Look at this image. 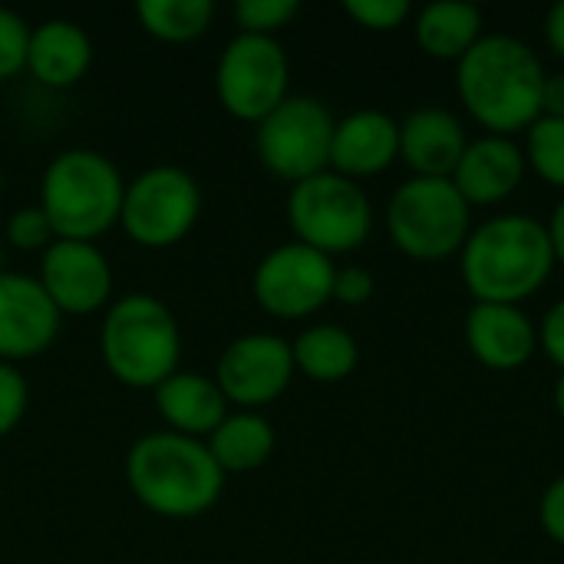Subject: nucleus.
Masks as SVG:
<instances>
[{
	"label": "nucleus",
	"mask_w": 564,
	"mask_h": 564,
	"mask_svg": "<svg viewBox=\"0 0 564 564\" xmlns=\"http://www.w3.org/2000/svg\"><path fill=\"white\" fill-rule=\"evenodd\" d=\"M545 69L539 53L509 33H486L456 63V96L486 135L525 132L542 116Z\"/></svg>",
	"instance_id": "nucleus-1"
},
{
	"label": "nucleus",
	"mask_w": 564,
	"mask_h": 564,
	"mask_svg": "<svg viewBox=\"0 0 564 564\" xmlns=\"http://www.w3.org/2000/svg\"><path fill=\"white\" fill-rule=\"evenodd\" d=\"M215 93L228 116L261 122L291 96V59L278 36L235 33L215 66Z\"/></svg>",
	"instance_id": "nucleus-9"
},
{
	"label": "nucleus",
	"mask_w": 564,
	"mask_h": 564,
	"mask_svg": "<svg viewBox=\"0 0 564 564\" xmlns=\"http://www.w3.org/2000/svg\"><path fill=\"white\" fill-rule=\"evenodd\" d=\"M288 225L294 231V241L327 258L350 254L364 248L373 231V205L354 178L327 169L291 185Z\"/></svg>",
	"instance_id": "nucleus-7"
},
{
	"label": "nucleus",
	"mask_w": 564,
	"mask_h": 564,
	"mask_svg": "<svg viewBox=\"0 0 564 564\" xmlns=\"http://www.w3.org/2000/svg\"><path fill=\"white\" fill-rule=\"evenodd\" d=\"M3 264H7V248H3V241H0V274H3V271H7V268H3Z\"/></svg>",
	"instance_id": "nucleus-38"
},
{
	"label": "nucleus",
	"mask_w": 564,
	"mask_h": 564,
	"mask_svg": "<svg viewBox=\"0 0 564 564\" xmlns=\"http://www.w3.org/2000/svg\"><path fill=\"white\" fill-rule=\"evenodd\" d=\"M93 66V40L89 33L63 17L43 20L30 30L26 69L46 89L76 86Z\"/></svg>",
	"instance_id": "nucleus-19"
},
{
	"label": "nucleus",
	"mask_w": 564,
	"mask_h": 564,
	"mask_svg": "<svg viewBox=\"0 0 564 564\" xmlns=\"http://www.w3.org/2000/svg\"><path fill=\"white\" fill-rule=\"evenodd\" d=\"M344 13L370 33H390L410 20V3L406 0H347Z\"/></svg>",
	"instance_id": "nucleus-29"
},
{
	"label": "nucleus",
	"mask_w": 564,
	"mask_h": 564,
	"mask_svg": "<svg viewBox=\"0 0 564 564\" xmlns=\"http://www.w3.org/2000/svg\"><path fill=\"white\" fill-rule=\"evenodd\" d=\"M3 238H7V245H13L17 251H46V248L56 241V235H53L46 215L40 212V205L17 208V212L7 218Z\"/></svg>",
	"instance_id": "nucleus-28"
},
{
	"label": "nucleus",
	"mask_w": 564,
	"mask_h": 564,
	"mask_svg": "<svg viewBox=\"0 0 564 564\" xmlns=\"http://www.w3.org/2000/svg\"><path fill=\"white\" fill-rule=\"evenodd\" d=\"M334 258L301 241H288L258 261L251 274V294L264 314L278 321H301L334 301Z\"/></svg>",
	"instance_id": "nucleus-11"
},
{
	"label": "nucleus",
	"mask_w": 564,
	"mask_h": 564,
	"mask_svg": "<svg viewBox=\"0 0 564 564\" xmlns=\"http://www.w3.org/2000/svg\"><path fill=\"white\" fill-rule=\"evenodd\" d=\"M373 291H377V281L367 268H360V264L337 268V274H334V301L337 304L360 307L373 297Z\"/></svg>",
	"instance_id": "nucleus-31"
},
{
	"label": "nucleus",
	"mask_w": 564,
	"mask_h": 564,
	"mask_svg": "<svg viewBox=\"0 0 564 564\" xmlns=\"http://www.w3.org/2000/svg\"><path fill=\"white\" fill-rule=\"evenodd\" d=\"M337 119L314 96H288L271 116L258 122L254 149L261 165L291 185L330 169V142Z\"/></svg>",
	"instance_id": "nucleus-10"
},
{
	"label": "nucleus",
	"mask_w": 564,
	"mask_h": 564,
	"mask_svg": "<svg viewBox=\"0 0 564 564\" xmlns=\"http://www.w3.org/2000/svg\"><path fill=\"white\" fill-rule=\"evenodd\" d=\"M30 23L10 10L0 7V83L13 79L26 69V46H30Z\"/></svg>",
	"instance_id": "nucleus-27"
},
{
	"label": "nucleus",
	"mask_w": 564,
	"mask_h": 564,
	"mask_svg": "<svg viewBox=\"0 0 564 564\" xmlns=\"http://www.w3.org/2000/svg\"><path fill=\"white\" fill-rule=\"evenodd\" d=\"M413 36L430 59L459 63L486 33L482 10L463 0H440L413 17Z\"/></svg>",
	"instance_id": "nucleus-21"
},
{
	"label": "nucleus",
	"mask_w": 564,
	"mask_h": 564,
	"mask_svg": "<svg viewBox=\"0 0 564 564\" xmlns=\"http://www.w3.org/2000/svg\"><path fill=\"white\" fill-rule=\"evenodd\" d=\"M63 314L53 307L36 278L0 274V360L20 364L46 354L59 337Z\"/></svg>",
	"instance_id": "nucleus-14"
},
{
	"label": "nucleus",
	"mask_w": 564,
	"mask_h": 564,
	"mask_svg": "<svg viewBox=\"0 0 564 564\" xmlns=\"http://www.w3.org/2000/svg\"><path fill=\"white\" fill-rule=\"evenodd\" d=\"M555 271V251L545 221L506 212L469 231L459 251V274L479 304H525Z\"/></svg>",
	"instance_id": "nucleus-2"
},
{
	"label": "nucleus",
	"mask_w": 564,
	"mask_h": 564,
	"mask_svg": "<svg viewBox=\"0 0 564 564\" xmlns=\"http://www.w3.org/2000/svg\"><path fill=\"white\" fill-rule=\"evenodd\" d=\"M525 165L552 188L564 192V119L539 116L525 129Z\"/></svg>",
	"instance_id": "nucleus-25"
},
{
	"label": "nucleus",
	"mask_w": 564,
	"mask_h": 564,
	"mask_svg": "<svg viewBox=\"0 0 564 564\" xmlns=\"http://www.w3.org/2000/svg\"><path fill=\"white\" fill-rule=\"evenodd\" d=\"M545 43H549V50L564 63V0H558L545 13Z\"/></svg>",
	"instance_id": "nucleus-35"
},
{
	"label": "nucleus",
	"mask_w": 564,
	"mask_h": 564,
	"mask_svg": "<svg viewBox=\"0 0 564 564\" xmlns=\"http://www.w3.org/2000/svg\"><path fill=\"white\" fill-rule=\"evenodd\" d=\"M126 178L119 165L96 149H66L53 155L40 178V212L59 241H93L119 225Z\"/></svg>",
	"instance_id": "nucleus-4"
},
{
	"label": "nucleus",
	"mask_w": 564,
	"mask_h": 564,
	"mask_svg": "<svg viewBox=\"0 0 564 564\" xmlns=\"http://www.w3.org/2000/svg\"><path fill=\"white\" fill-rule=\"evenodd\" d=\"M291 354H294V370L314 383H340L360 364V344L340 324L304 327L291 340Z\"/></svg>",
	"instance_id": "nucleus-23"
},
{
	"label": "nucleus",
	"mask_w": 564,
	"mask_h": 564,
	"mask_svg": "<svg viewBox=\"0 0 564 564\" xmlns=\"http://www.w3.org/2000/svg\"><path fill=\"white\" fill-rule=\"evenodd\" d=\"M400 159V122L383 109H357L334 126L330 172L344 178H373Z\"/></svg>",
	"instance_id": "nucleus-17"
},
{
	"label": "nucleus",
	"mask_w": 564,
	"mask_h": 564,
	"mask_svg": "<svg viewBox=\"0 0 564 564\" xmlns=\"http://www.w3.org/2000/svg\"><path fill=\"white\" fill-rule=\"evenodd\" d=\"M26 406H30V383H26V377L13 364L0 360V440L10 436L23 423Z\"/></svg>",
	"instance_id": "nucleus-30"
},
{
	"label": "nucleus",
	"mask_w": 564,
	"mask_h": 564,
	"mask_svg": "<svg viewBox=\"0 0 564 564\" xmlns=\"http://www.w3.org/2000/svg\"><path fill=\"white\" fill-rule=\"evenodd\" d=\"M463 337L469 354L496 373L522 370L539 350V324L519 304L473 301L463 321Z\"/></svg>",
	"instance_id": "nucleus-15"
},
{
	"label": "nucleus",
	"mask_w": 564,
	"mask_h": 564,
	"mask_svg": "<svg viewBox=\"0 0 564 564\" xmlns=\"http://www.w3.org/2000/svg\"><path fill=\"white\" fill-rule=\"evenodd\" d=\"M542 116L564 119V73L545 76V86H542Z\"/></svg>",
	"instance_id": "nucleus-34"
},
{
	"label": "nucleus",
	"mask_w": 564,
	"mask_h": 564,
	"mask_svg": "<svg viewBox=\"0 0 564 564\" xmlns=\"http://www.w3.org/2000/svg\"><path fill=\"white\" fill-rule=\"evenodd\" d=\"M473 208L449 178H406L387 202V235L413 261H446L463 251Z\"/></svg>",
	"instance_id": "nucleus-6"
},
{
	"label": "nucleus",
	"mask_w": 564,
	"mask_h": 564,
	"mask_svg": "<svg viewBox=\"0 0 564 564\" xmlns=\"http://www.w3.org/2000/svg\"><path fill=\"white\" fill-rule=\"evenodd\" d=\"M539 522L552 542L564 545V473L549 482V489L539 499Z\"/></svg>",
	"instance_id": "nucleus-32"
},
{
	"label": "nucleus",
	"mask_w": 564,
	"mask_h": 564,
	"mask_svg": "<svg viewBox=\"0 0 564 564\" xmlns=\"http://www.w3.org/2000/svg\"><path fill=\"white\" fill-rule=\"evenodd\" d=\"M152 397L169 433L178 436H192V440L212 436L218 423L228 416V400L221 397L218 383L195 370L172 373L165 383L152 390Z\"/></svg>",
	"instance_id": "nucleus-20"
},
{
	"label": "nucleus",
	"mask_w": 564,
	"mask_h": 564,
	"mask_svg": "<svg viewBox=\"0 0 564 564\" xmlns=\"http://www.w3.org/2000/svg\"><path fill=\"white\" fill-rule=\"evenodd\" d=\"M545 228H549V241H552V251H555V264L564 268V195L562 202L552 208V218L545 221Z\"/></svg>",
	"instance_id": "nucleus-36"
},
{
	"label": "nucleus",
	"mask_w": 564,
	"mask_h": 564,
	"mask_svg": "<svg viewBox=\"0 0 564 564\" xmlns=\"http://www.w3.org/2000/svg\"><path fill=\"white\" fill-rule=\"evenodd\" d=\"M294 373L297 370H294L291 340L268 330H254L235 337L221 350L215 367V383L228 403L258 413L261 406L284 397Z\"/></svg>",
	"instance_id": "nucleus-12"
},
{
	"label": "nucleus",
	"mask_w": 564,
	"mask_h": 564,
	"mask_svg": "<svg viewBox=\"0 0 564 564\" xmlns=\"http://www.w3.org/2000/svg\"><path fill=\"white\" fill-rule=\"evenodd\" d=\"M539 347H542V354H545L555 367H562L564 370V297H558V301L545 311V317H542V324H539Z\"/></svg>",
	"instance_id": "nucleus-33"
},
{
	"label": "nucleus",
	"mask_w": 564,
	"mask_h": 564,
	"mask_svg": "<svg viewBox=\"0 0 564 564\" xmlns=\"http://www.w3.org/2000/svg\"><path fill=\"white\" fill-rule=\"evenodd\" d=\"M552 400H555V410H558V416H562V420H564V370H562V373H558V380H555Z\"/></svg>",
	"instance_id": "nucleus-37"
},
{
	"label": "nucleus",
	"mask_w": 564,
	"mask_h": 564,
	"mask_svg": "<svg viewBox=\"0 0 564 564\" xmlns=\"http://www.w3.org/2000/svg\"><path fill=\"white\" fill-rule=\"evenodd\" d=\"M297 0H241L235 3V23L238 33L278 36L297 17Z\"/></svg>",
	"instance_id": "nucleus-26"
},
{
	"label": "nucleus",
	"mask_w": 564,
	"mask_h": 564,
	"mask_svg": "<svg viewBox=\"0 0 564 564\" xmlns=\"http://www.w3.org/2000/svg\"><path fill=\"white\" fill-rule=\"evenodd\" d=\"M142 30L162 43H192L208 33L215 20L212 0H142L135 7Z\"/></svg>",
	"instance_id": "nucleus-24"
},
{
	"label": "nucleus",
	"mask_w": 564,
	"mask_h": 564,
	"mask_svg": "<svg viewBox=\"0 0 564 564\" xmlns=\"http://www.w3.org/2000/svg\"><path fill=\"white\" fill-rule=\"evenodd\" d=\"M205 446H208L212 459L218 463V469L225 476H231V473H254V469H261L274 456L278 433H274V426L261 413L238 410V413H228L218 423V430L208 436Z\"/></svg>",
	"instance_id": "nucleus-22"
},
{
	"label": "nucleus",
	"mask_w": 564,
	"mask_h": 564,
	"mask_svg": "<svg viewBox=\"0 0 564 564\" xmlns=\"http://www.w3.org/2000/svg\"><path fill=\"white\" fill-rule=\"evenodd\" d=\"M466 145L463 119L443 106H420L400 122V162L413 178H449Z\"/></svg>",
	"instance_id": "nucleus-18"
},
{
	"label": "nucleus",
	"mask_w": 564,
	"mask_h": 564,
	"mask_svg": "<svg viewBox=\"0 0 564 564\" xmlns=\"http://www.w3.org/2000/svg\"><path fill=\"white\" fill-rule=\"evenodd\" d=\"M202 215V188L178 165H152L126 182L119 225L139 248H175Z\"/></svg>",
	"instance_id": "nucleus-8"
},
{
	"label": "nucleus",
	"mask_w": 564,
	"mask_h": 564,
	"mask_svg": "<svg viewBox=\"0 0 564 564\" xmlns=\"http://www.w3.org/2000/svg\"><path fill=\"white\" fill-rule=\"evenodd\" d=\"M106 370L132 390H155L182 367V330L175 314L152 294H126L109 304L99 327Z\"/></svg>",
	"instance_id": "nucleus-5"
},
{
	"label": "nucleus",
	"mask_w": 564,
	"mask_h": 564,
	"mask_svg": "<svg viewBox=\"0 0 564 564\" xmlns=\"http://www.w3.org/2000/svg\"><path fill=\"white\" fill-rule=\"evenodd\" d=\"M525 172L529 165L522 142L509 135H479L469 139L449 182L469 208H496L522 188Z\"/></svg>",
	"instance_id": "nucleus-16"
},
{
	"label": "nucleus",
	"mask_w": 564,
	"mask_h": 564,
	"mask_svg": "<svg viewBox=\"0 0 564 564\" xmlns=\"http://www.w3.org/2000/svg\"><path fill=\"white\" fill-rule=\"evenodd\" d=\"M40 288L59 314L86 317L109 304L112 268L93 241H53L40 258Z\"/></svg>",
	"instance_id": "nucleus-13"
},
{
	"label": "nucleus",
	"mask_w": 564,
	"mask_h": 564,
	"mask_svg": "<svg viewBox=\"0 0 564 564\" xmlns=\"http://www.w3.org/2000/svg\"><path fill=\"white\" fill-rule=\"evenodd\" d=\"M225 479L202 440L169 430L145 433L126 453V486L159 519H198L212 512Z\"/></svg>",
	"instance_id": "nucleus-3"
}]
</instances>
